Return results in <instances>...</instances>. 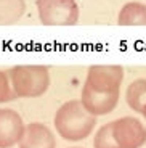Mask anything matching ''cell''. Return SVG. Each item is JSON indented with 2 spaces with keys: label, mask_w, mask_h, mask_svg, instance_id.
<instances>
[{
  "label": "cell",
  "mask_w": 146,
  "mask_h": 148,
  "mask_svg": "<svg viewBox=\"0 0 146 148\" xmlns=\"http://www.w3.org/2000/svg\"><path fill=\"white\" fill-rule=\"evenodd\" d=\"M55 129L64 140L79 142L93 132L96 116L88 113L81 100L66 101L55 114Z\"/></svg>",
  "instance_id": "obj_3"
},
{
  "label": "cell",
  "mask_w": 146,
  "mask_h": 148,
  "mask_svg": "<svg viewBox=\"0 0 146 148\" xmlns=\"http://www.w3.org/2000/svg\"><path fill=\"white\" fill-rule=\"evenodd\" d=\"M11 87L16 97L37 98L50 87V73L44 64H18L8 71Z\"/></svg>",
  "instance_id": "obj_4"
},
{
  "label": "cell",
  "mask_w": 146,
  "mask_h": 148,
  "mask_svg": "<svg viewBox=\"0 0 146 148\" xmlns=\"http://www.w3.org/2000/svg\"><path fill=\"white\" fill-rule=\"evenodd\" d=\"M26 11L24 0H0V26L15 24Z\"/></svg>",
  "instance_id": "obj_10"
},
{
  "label": "cell",
  "mask_w": 146,
  "mask_h": 148,
  "mask_svg": "<svg viewBox=\"0 0 146 148\" xmlns=\"http://www.w3.org/2000/svg\"><path fill=\"white\" fill-rule=\"evenodd\" d=\"M119 26H146V5L130 2L122 7L117 16Z\"/></svg>",
  "instance_id": "obj_8"
},
{
  "label": "cell",
  "mask_w": 146,
  "mask_h": 148,
  "mask_svg": "<svg viewBox=\"0 0 146 148\" xmlns=\"http://www.w3.org/2000/svg\"><path fill=\"white\" fill-rule=\"evenodd\" d=\"M124 69L117 64H93L88 68L81 101L95 116L109 114L121 97Z\"/></svg>",
  "instance_id": "obj_1"
},
{
  "label": "cell",
  "mask_w": 146,
  "mask_h": 148,
  "mask_svg": "<svg viewBox=\"0 0 146 148\" xmlns=\"http://www.w3.org/2000/svg\"><path fill=\"white\" fill-rule=\"evenodd\" d=\"M16 98V93L11 87L10 77L5 71H0V103H7Z\"/></svg>",
  "instance_id": "obj_11"
},
{
  "label": "cell",
  "mask_w": 146,
  "mask_h": 148,
  "mask_svg": "<svg viewBox=\"0 0 146 148\" xmlns=\"http://www.w3.org/2000/svg\"><path fill=\"white\" fill-rule=\"evenodd\" d=\"M71 148H81V147H71Z\"/></svg>",
  "instance_id": "obj_13"
},
{
  "label": "cell",
  "mask_w": 146,
  "mask_h": 148,
  "mask_svg": "<svg viewBox=\"0 0 146 148\" xmlns=\"http://www.w3.org/2000/svg\"><path fill=\"white\" fill-rule=\"evenodd\" d=\"M35 7L45 26H74L79 19L76 0H37Z\"/></svg>",
  "instance_id": "obj_5"
},
{
  "label": "cell",
  "mask_w": 146,
  "mask_h": 148,
  "mask_svg": "<svg viewBox=\"0 0 146 148\" xmlns=\"http://www.w3.org/2000/svg\"><path fill=\"white\" fill-rule=\"evenodd\" d=\"M127 105L133 111L143 114L146 110V79H136L127 87L125 92Z\"/></svg>",
  "instance_id": "obj_9"
},
{
  "label": "cell",
  "mask_w": 146,
  "mask_h": 148,
  "mask_svg": "<svg viewBox=\"0 0 146 148\" xmlns=\"http://www.w3.org/2000/svg\"><path fill=\"white\" fill-rule=\"evenodd\" d=\"M24 132L23 118L15 110L0 108V148H11Z\"/></svg>",
  "instance_id": "obj_6"
},
{
  "label": "cell",
  "mask_w": 146,
  "mask_h": 148,
  "mask_svg": "<svg viewBox=\"0 0 146 148\" xmlns=\"http://www.w3.org/2000/svg\"><path fill=\"white\" fill-rule=\"evenodd\" d=\"M18 143L19 148H56L53 132L42 122H31L24 126V132Z\"/></svg>",
  "instance_id": "obj_7"
},
{
  "label": "cell",
  "mask_w": 146,
  "mask_h": 148,
  "mask_svg": "<svg viewBox=\"0 0 146 148\" xmlns=\"http://www.w3.org/2000/svg\"><path fill=\"white\" fill-rule=\"evenodd\" d=\"M146 143V127L132 116L111 121L100 127L93 138L95 148H141Z\"/></svg>",
  "instance_id": "obj_2"
},
{
  "label": "cell",
  "mask_w": 146,
  "mask_h": 148,
  "mask_svg": "<svg viewBox=\"0 0 146 148\" xmlns=\"http://www.w3.org/2000/svg\"><path fill=\"white\" fill-rule=\"evenodd\" d=\"M143 116H145V119H146V110H145V113H143Z\"/></svg>",
  "instance_id": "obj_12"
}]
</instances>
